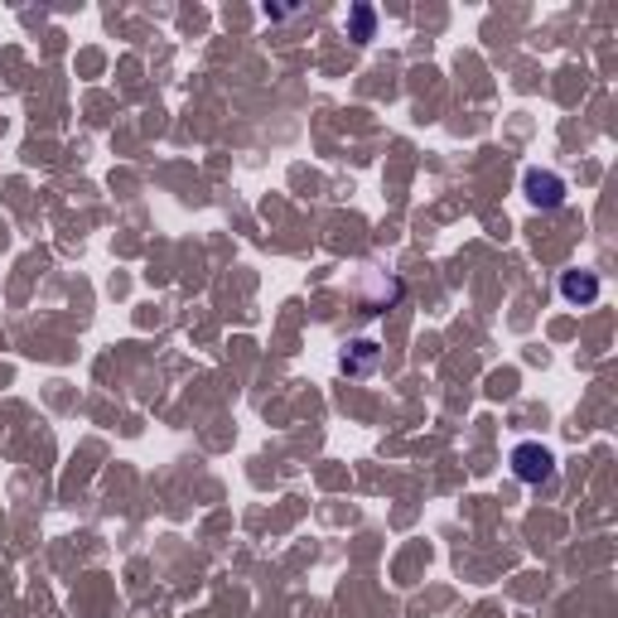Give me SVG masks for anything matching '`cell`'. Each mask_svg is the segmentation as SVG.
Masks as SVG:
<instances>
[{
    "label": "cell",
    "instance_id": "obj_1",
    "mask_svg": "<svg viewBox=\"0 0 618 618\" xmlns=\"http://www.w3.org/2000/svg\"><path fill=\"white\" fill-rule=\"evenodd\" d=\"M507 464H513V479L527 483V488H541V483L556 479V454H551L546 444H537V440H522V444H517Z\"/></svg>",
    "mask_w": 618,
    "mask_h": 618
},
{
    "label": "cell",
    "instance_id": "obj_2",
    "mask_svg": "<svg viewBox=\"0 0 618 618\" xmlns=\"http://www.w3.org/2000/svg\"><path fill=\"white\" fill-rule=\"evenodd\" d=\"M522 193H527L531 209H560L570 189H566V179H560L556 169H527V175H522Z\"/></svg>",
    "mask_w": 618,
    "mask_h": 618
},
{
    "label": "cell",
    "instance_id": "obj_3",
    "mask_svg": "<svg viewBox=\"0 0 618 618\" xmlns=\"http://www.w3.org/2000/svg\"><path fill=\"white\" fill-rule=\"evenodd\" d=\"M600 276L594 270H584V266H575V270H560V300L566 305H594L600 300Z\"/></svg>",
    "mask_w": 618,
    "mask_h": 618
},
{
    "label": "cell",
    "instance_id": "obj_4",
    "mask_svg": "<svg viewBox=\"0 0 618 618\" xmlns=\"http://www.w3.org/2000/svg\"><path fill=\"white\" fill-rule=\"evenodd\" d=\"M339 367H343L349 377H373L377 367H382V349H377L373 339H353L349 349L339 353Z\"/></svg>",
    "mask_w": 618,
    "mask_h": 618
},
{
    "label": "cell",
    "instance_id": "obj_5",
    "mask_svg": "<svg viewBox=\"0 0 618 618\" xmlns=\"http://www.w3.org/2000/svg\"><path fill=\"white\" fill-rule=\"evenodd\" d=\"M373 29H377V10L373 5H353L349 10V35L357 39V45H367V39H373Z\"/></svg>",
    "mask_w": 618,
    "mask_h": 618
}]
</instances>
